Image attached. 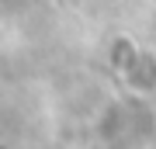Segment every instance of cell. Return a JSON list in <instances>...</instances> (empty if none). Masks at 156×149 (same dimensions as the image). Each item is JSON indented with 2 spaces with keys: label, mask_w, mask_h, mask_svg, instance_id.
<instances>
[{
  "label": "cell",
  "mask_w": 156,
  "mask_h": 149,
  "mask_svg": "<svg viewBox=\"0 0 156 149\" xmlns=\"http://www.w3.org/2000/svg\"><path fill=\"white\" fill-rule=\"evenodd\" d=\"M125 80H128V87H132L135 94H153L156 90V59L142 52L139 59H135V66L125 73Z\"/></svg>",
  "instance_id": "cell-1"
}]
</instances>
